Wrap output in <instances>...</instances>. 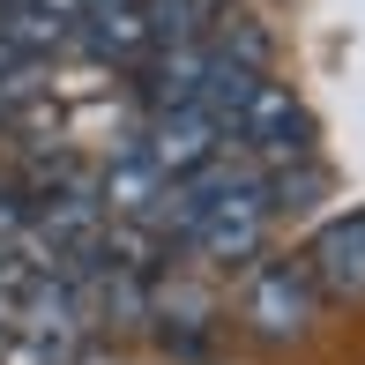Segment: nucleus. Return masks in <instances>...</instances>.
<instances>
[{"label": "nucleus", "mask_w": 365, "mask_h": 365, "mask_svg": "<svg viewBox=\"0 0 365 365\" xmlns=\"http://www.w3.org/2000/svg\"><path fill=\"white\" fill-rule=\"evenodd\" d=\"M306 276H313V291L365 298V209H358V217H336V224L321 231V239H313Z\"/></svg>", "instance_id": "4"}, {"label": "nucleus", "mask_w": 365, "mask_h": 365, "mask_svg": "<svg viewBox=\"0 0 365 365\" xmlns=\"http://www.w3.org/2000/svg\"><path fill=\"white\" fill-rule=\"evenodd\" d=\"M313 276H306V261H269V269L254 276V298H246V321H254V336L261 343H291V336H306V321H313Z\"/></svg>", "instance_id": "3"}, {"label": "nucleus", "mask_w": 365, "mask_h": 365, "mask_svg": "<svg viewBox=\"0 0 365 365\" xmlns=\"http://www.w3.org/2000/svg\"><path fill=\"white\" fill-rule=\"evenodd\" d=\"M231 149L254 164H269V172H284V164H313V120L306 105L284 90V82L261 75L254 97H246V112L231 120Z\"/></svg>", "instance_id": "1"}, {"label": "nucleus", "mask_w": 365, "mask_h": 365, "mask_svg": "<svg viewBox=\"0 0 365 365\" xmlns=\"http://www.w3.org/2000/svg\"><path fill=\"white\" fill-rule=\"evenodd\" d=\"M8 343H15V321H0V358H8Z\"/></svg>", "instance_id": "6"}, {"label": "nucleus", "mask_w": 365, "mask_h": 365, "mask_svg": "<svg viewBox=\"0 0 365 365\" xmlns=\"http://www.w3.org/2000/svg\"><path fill=\"white\" fill-rule=\"evenodd\" d=\"M82 53L112 60V68H142L157 53V38H149L142 8H112V15H82Z\"/></svg>", "instance_id": "5"}, {"label": "nucleus", "mask_w": 365, "mask_h": 365, "mask_svg": "<svg viewBox=\"0 0 365 365\" xmlns=\"http://www.w3.org/2000/svg\"><path fill=\"white\" fill-rule=\"evenodd\" d=\"M142 157H149V172L172 187V179H187V172H202V164H217V157H231V135L209 112H157V120L142 127Z\"/></svg>", "instance_id": "2"}]
</instances>
